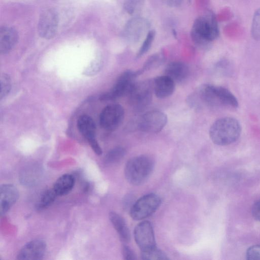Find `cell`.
<instances>
[{"mask_svg":"<svg viewBox=\"0 0 260 260\" xmlns=\"http://www.w3.org/2000/svg\"><path fill=\"white\" fill-rule=\"evenodd\" d=\"M219 34L217 19L211 11H207L198 17L194 21L191 30L192 40L199 45H205L216 40Z\"/></svg>","mask_w":260,"mask_h":260,"instance_id":"1","label":"cell"},{"mask_svg":"<svg viewBox=\"0 0 260 260\" xmlns=\"http://www.w3.org/2000/svg\"><path fill=\"white\" fill-rule=\"evenodd\" d=\"M241 128L239 122L232 117L217 119L211 125L209 135L216 145L224 146L235 142L239 137Z\"/></svg>","mask_w":260,"mask_h":260,"instance_id":"2","label":"cell"},{"mask_svg":"<svg viewBox=\"0 0 260 260\" xmlns=\"http://www.w3.org/2000/svg\"><path fill=\"white\" fill-rule=\"evenodd\" d=\"M154 167L152 159L146 155L130 159L126 164L124 175L127 181L135 185H140L148 179Z\"/></svg>","mask_w":260,"mask_h":260,"instance_id":"3","label":"cell"},{"mask_svg":"<svg viewBox=\"0 0 260 260\" xmlns=\"http://www.w3.org/2000/svg\"><path fill=\"white\" fill-rule=\"evenodd\" d=\"M199 92L202 100L211 106H225L236 108L238 105L235 96L222 87L204 84L200 87Z\"/></svg>","mask_w":260,"mask_h":260,"instance_id":"4","label":"cell"},{"mask_svg":"<svg viewBox=\"0 0 260 260\" xmlns=\"http://www.w3.org/2000/svg\"><path fill=\"white\" fill-rule=\"evenodd\" d=\"M141 74L140 70L123 72L111 89L101 95L100 99L102 101H111L128 95L135 83V79Z\"/></svg>","mask_w":260,"mask_h":260,"instance_id":"5","label":"cell"},{"mask_svg":"<svg viewBox=\"0 0 260 260\" xmlns=\"http://www.w3.org/2000/svg\"><path fill=\"white\" fill-rule=\"evenodd\" d=\"M153 90V81L147 80L135 82L127 95L129 103L136 110L147 107L151 102Z\"/></svg>","mask_w":260,"mask_h":260,"instance_id":"6","label":"cell"},{"mask_svg":"<svg viewBox=\"0 0 260 260\" xmlns=\"http://www.w3.org/2000/svg\"><path fill=\"white\" fill-rule=\"evenodd\" d=\"M160 203V198L157 194L151 193L144 195L132 206L131 216L136 220L146 218L157 209Z\"/></svg>","mask_w":260,"mask_h":260,"instance_id":"7","label":"cell"},{"mask_svg":"<svg viewBox=\"0 0 260 260\" xmlns=\"http://www.w3.org/2000/svg\"><path fill=\"white\" fill-rule=\"evenodd\" d=\"M167 121V116L164 112L158 110L149 111L139 118L138 127L141 131L156 134L164 128Z\"/></svg>","mask_w":260,"mask_h":260,"instance_id":"8","label":"cell"},{"mask_svg":"<svg viewBox=\"0 0 260 260\" xmlns=\"http://www.w3.org/2000/svg\"><path fill=\"white\" fill-rule=\"evenodd\" d=\"M124 110L119 104H112L105 107L100 115V123L106 131H113L122 123Z\"/></svg>","mask_w":260,"mask_h":260,"instance_id":"9","label":"cell"},{"mask_svg":"<svg viewBox=\"0 0 260 260\" xmlns=\"http://www.w3.org/2000/svg\"><path fill=\"white\" fill-rule=\"evenodd\" d=\"M135 241L142 251L156 247L153 226L149 221H143L134 230Z\"/></svg>","mask_w":260,"mask_h":260,"instance_id":"10","label":"cell"},{"mask_svg":"<svg viewBox=\"0 0 260 260\" xmlns=\"http://www.w3.org/2000/svg\"><path fill=\"white\" fill-rule=\"evenodd\" d=\"M77 126L95 153L98 155L102 154V150L95 138L96 126L93 119L89 115H82L77 120Z\"/></svg>","mask_w":260,"mask_h":260,"instance_id":"11","label":"cell"},{"mask_svg":"<svg viewBox=\"0 0 260 260\" xmlns=\"http://www.w3.org/2000/svg\"><path fill=\"white\" fill-rule=\"evenodd\" d=\"M58 23L57 12L52 9L45 10L40 16L38 32L40 36L46 39H50L55 35Z\"/></svg>","mask_w":260,"mask_h":260,"instance_id":"12","label":"cell"},{"mask_svg":"<svg viewBox=\"0 0 260 260\" xmlns=\"http://www.w3.org/2000/svg\"><path fill=\"white\" fill-rule=\"evenodd\" d=\"M149 23L146 19L135 17L126 23L123 29V35L127 41L136 42L149 31Z\"/></svg>","mask_w":260,"mask_h":260,"instance_id":"13","label":"cell"},{"mask_svg":"<svg viewBox=\"0 0 260 260\" xmlns=\"http://www.w3.org/2000/svg\"><path fill=\"white\" fill-rule=\"evenodd\" d=\"M46 250V243L42 239H35L26 243L19 250L17 259L40 260L43 258Z\"/></svg>","mask_w":260,"mask_h":260,"instance_id":"14","label":"cell"},{"mask_svg":"<svg viewBox=\"0 0 260 260\" xmlns=\"http://www.w3.org/2000/svg\"><path fill=\"white\" fill-rule=\"evenodd\" d=\"M19 194L17 188L11 184H4L0 187V212L5 215L16 202Z\"/></svg>","mask_w":260,"mask_h":260,"instance_id":"15","label":"cell"},{"mask_svg":"<svg viewBox=\"0 0 260 260\" xmlns=\"http://www.w3.org/2000/svg\"><path fill=\"white\" fill-rule=\"evenodd\" d=\"M153 81L154 93L158 98H166L175 90V81L166 75L155 77Z\"/></svg>","mask_w":260,"mask_h":260,"instance_id":"16","label":"cell"},{"mask_svg":"<svg viewBox=\"0 0 260 260\" xmlns=\"http://www.w3.org/2000/svg\"><path fill=\"white\" fill-rule=\"evenodd\" d=\"M18 36L16 30L9 26H3L0 29V52L1 54L9 53L15 46Z\"/></svg>","mask_w":260,"mask_h":260,"instance_id":"17","label":"cell"},{"mask_svg":"<svg viewBox=\"0 0 260 260\" xmlns=\"http://www.w3.org/2000/svg\"><path fill=\"white\" fill-rule=\"evenodd\" d=\"M165 75L175 82H181L186 79L189 74L188 66L181 61H173L168 64L165 70Z\"/></svg>","mask_w":260,"mask_h":260,"instance_id":"18","label":"cell"},{"mask_svg":"<svg viewBox=\"0 0 260 260\" xmlns=\"http://www.w3.org/2000/svg\"><path fill=\"white\" fill-rule=\"evenodd\" d=\"M109 216L111 222L118 233L121 240L124 243L128 242L131 239V234L124 219L114 212H111Z\"/></svg>","mask_w":260,"mask_h":260,"instance_id":"19","label":"cell"},{"mask_svg":"<svg viewBox=\"0 0 260 260\" xmlns=\"http://www.w3.org/2000/svg\"><path fill=\"white\" fill-rule=\"evenodd\" d=\"M75 183V179L74 176L65 174L56 180L52 189L57 196L66 195L72 190Z\"/></svg>","mask_w":260,"mask_h":260,"instance_id":"20","label":"cell"},{"mask_svg":"<svg viewBox=\"0 0 260 260\" xmlns=\"http://www.w3.org/2000/svg\"><path fill=\"white\" fill-rule=\"evenodd\" d=\"M57 196L52 188L45 190L37 202L36 209L41 210L48 207L54 202Z\"/></svg>","mask_w":260,"mask_h":260,"instance_id":"21","label":"cell"},{"mask_svg":"<svg viewBox=\"0 0 260 260\" xmlns=\"http://www.w3.org/2000/svg\"><path fill=\"white\" fill-rule=\"evenodd\" d=\"M126 153L125 149L121 146L116 147L110 150L106 155L105 162L112 164L120 160Z\"/></svg>","mask_w":260,"mask_h":260,"instance_id":"22","label":"cell"},{"mask_svg":"<svg viewBox=\"0 0 260 260\" xmlns=\"http://www.w3.org/2000/svg\"><path fill=\"white\" fill-rule=\"evenodd\" d=\"M141 258L143 259L147 260L168 259L166 254L156 247L146 251H142Z\"/></svg>","mask_w":260,"mask_h":260,"instance_id":"23","label":"cell"},{"mask_svg":"<svg viewBox=\"0 0 260 260\" xmlns=\"http://www.w3.org/2000/svg\"><path fill=\"white\" fill-rule=\"evenodd\" d=\"M144 0H125L124 3V9L129 15H136L141 10Z\"/></svg>","mask_w":260,"mask_h":260,"instance_id":"24","label":"cell"},{"mask_svg":"<svg viewBox=\"0 0 260 260\" xmlns=\"http://www.w3.org/2000/svg\"><path fill=\"white\" fill-rule=\"evenodd\" d=\"M251 35L255 40H260V8L254 13L251 23Z\"/></svg>","mask_w":260,"mask_h":260,"instance_id":"25","label":"cell"},{"mask_svg":"<svg viewBox=\"0 0 260 260\" xmlns=\"http://www.w3.org/2000/svg\"><path fill=\"white\" fill-rule=\"evenodd\" d=\"M155 35V32L153 30H149L138 52L137 56L138 57L142 56L149 50L154 40Z\"/></svg>","mask_w":260,"mask_h":260,"instance_id":"26","label":"cell"},{"mask_svg":"<svg viewBox=\"0 0 260 260\" xmlns=\"http://www.w3.org/2000/svg\"><path fill=\"white\" fill-rule=\"evenodd\" d=\"M0 97L2 100L6 96L11 88V80L10 76L5 73L1 75L0 78Z\"/></svg>","mask_w":260,"mask_h":260,"instance_id":"27","label":"cell"},{"mask_svg":"<svg viewBox=\"0 0 260 260\" xmlns=\"http://www.w3.org/2000/svg\"><path fill=\"white\" fill-rule=\"evenodd\" d=\"M162 57L159 54H155L150 56L144 63L143 67L140 69L142 73L145 71L157 67L160 64L162 61Z\"/></svg>","mask_w":260,"mask_h":260,"instance_id":"28","label":"cell"},{"mask_svg":"<svg viewBox=\"0 0 260 260\" xmlns=\"http://www.w3.org/2000/svg\"><path fill=\"white\" fill-rule=\"evenodd\" d=\"M102 67L101 61L99 60H92L85 69L83 74L86 76H91L95 75Z\"/></svg>","mask_w":260,"mask_h":260,"instance_id":"29","label":"cell"},{"mask_svg":"<svg viewBox=\"0 0 260 260\" xmlns=\"http://www.w3.org/2000/svg\"><path fill=\"white\" fill-rule=\"evenodd\" d=\"M246 256L248 259L260 260V245L250 247L247 251Z\"/></svg>","mask_w":260,"mask_h":260,"instance_id":"30","label":"cell"},{"mask_svg":"<svg viewBox=\"0 0 260 260\" xmlns=\"http://www.w3.org/2000/svg\"><path fill=\"white\" fill-rule=\"evenodd\" d=\"M122 252L123 258L126 260H134L136 259V256L134 252L128 246H123Z\"/></svg>","mask_w":260,"mask_h":260,"instance_id":"31","label":"cell"},{"mask_svg":"<svg viewBox=\"0 0 260 260\" xmlns=\"http://www.w3.org/2000/svg\"><path fill=\"white\" fill-rule=\"evenodd\" d=\"M252 214L256 220L260 221V200L253 205Z\"/></svg>","mask_w":260,"mask_h":260,"instance_id":"32","label":"cell"},{"mask_svg":"<svg viewBox=\"0 0 260 260\" xmlns=\"http://www.w3.org/2000/svg\"><path fill=\"white\" fill-rule=\"evenodd\" d=\"M183 0H162L166 5L171 7H176L179 6Z\"/></svg>","mask_w":260,"mask_h":260,"instance_id":"33","label":"cell"}]
</instances>
